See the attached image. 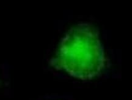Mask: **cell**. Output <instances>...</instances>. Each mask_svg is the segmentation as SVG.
Here are the masks:
<instances>
[{
  "label": "cell",
  "instance_id": "cell-1",
  "mask_svg": "<svg viewBox=\"0 0 132 100\" xmlns=\"http://www.w3.org/2000/svg\"><path fill=\"white\" fill-rule=\"evenodd\" d=\"M50 63L77 79L96 77L105 66V56L95 28L88 23H79L71 28Z\"/></svg>",
  "mask_w": 132,
  "mask_h": 100
}]
</instances>
